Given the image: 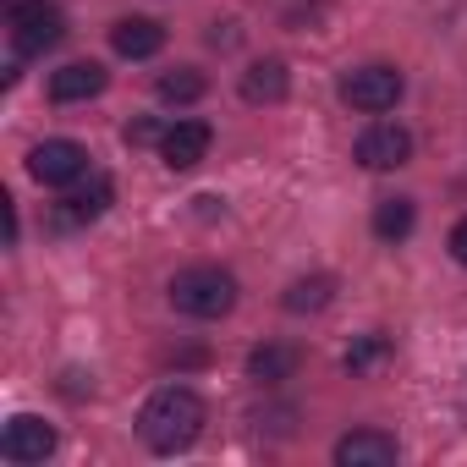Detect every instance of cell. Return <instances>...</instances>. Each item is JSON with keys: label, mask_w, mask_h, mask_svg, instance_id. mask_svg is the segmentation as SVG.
Listing matches in <instances>:
<instances>
[{"label": "cell", "mask_w": 467, "mask_h": 467, "mask_svg": "<svg viewBox=\"0 0 467 467\" xmlns=\"http://www.w3.org/2000/svg\"><path fill=\"white\" fill-rule=\"evenodd\" d=\"M138 434H143V445L160 451V456L187 451V445L203 434V396L187 390V385H160V390L143 401V412H138Z\"/></svg>", "instance_id": "cell-1"}, {"label": "cell", "mask_w": 467, "mask_h": 467, "mask_svg": "<svg viewBox=\"0 0 467 467\" xmlns=\"http://www.w3.org/2000/svg\"><path fill=\"white\" fill-rule=\"evenodd\" d=\"M171 308L187 319H225L237 308V275H225L214 265H192L171 281Z\"/></svg>", "instance_id": "cell-2"}, {"label": "cell", "mask_w": 467, "mask_h": 467, "mask_svg": "<svg viewBox=\"0 0 467 467\" xmlns=\"http://www.w3.org/2000/svg\"><path fill=\"white\" fill-rule=\"evenodd\" d=\"M401 72L396 67H358V72H347L341 78V99L352 105V110H368V116H379V110H396V99H401Z\"/></svg>", "instance_id": "cell-3"}, {"label": "cell", "mask_w": 467, "mask_h": 467, "mask_svg": "<svg viewBox=\"0 0 467 467\" xmlns=\"http://www.w3.org/2000/svg\"><path fill=\"white\" fill-rule=\"evenodd\" d=\"M28 176L45 182V187H72L88 176V149L72 143V138H45L34 154H28Z\"/></svg>", "instance_id": "cell-4"}, {"label": "cell", "mask_w": 467, "mask_h": 467, "mask_svg": "<svg viewBox=\"0 0 467 467\" xmlns=\"http://www.w3.org/2000/svg\"><path fill=\"white\" fill-rule=\"evenodd\" d=\"M50 451H56V429H50L45 418H34V412H17V418L6 423V434H0V456L17 462V467H34V462H45Z\"/></svg>", "instance_id": "cell-5"}, {"label": "cell", "mask_w": 467, "mask_h": 467, "mask_svg": "<svg viewBox=\"0 0 467 467\" xmlns=\"http://www.w3.org/2000/svg\"><path fill=\"white\" fill-rule=\"evenodd\" d=\"M407 160H412V132L396 127V121H374L358 138V165H368V171H396Z\"/></svg>", "instance_id": "cell-6"}, {"label": "cell", "mask_w": 467, "mask_h": 467, "mask_svg": "<svg viewBox=\"0 0 467 467\" xmlns=\"http://www.w3.org/2000/svg\"><path fill=\"white\" fill-rule=\"evenodd\" d=\"M396 456H401V445L385 429H352V434L336 440V462L341 467H390Z\"/></svg>", "instance_id": "cell-7"}, {"label": "cell", "mask_w": 467, "mask_h": 467, "mask_svg": "<svg viewBox=\"0 0 467 467\" xmlns=\"http://www.w3.org/2000/svg\"><path fill=\"white\" fill-rule=\"evenodd\" d=\"M209 121H176V127H165V138H160V160L171 165V171H192V165H203V154H209Z\"/></svg>", "instance_id": "cell-8"}, {"label": "cell", "mask_w": 467, "mask_h": 467, "mask_svg": "<svg viewBox=\"0 0 467 467\" xmlns=\"http://www.w3.org/2000/svg\"><path fill=\"white\" fill-rule=\"evenodd\" d=\"M56 45H61V12H56V0L39 6V12H28V17H12V50L17 56H45Z\"/></svg>", "instance_id": "cell-9"}, {"label": "cell", "mask_w": 467, "mask_h": 467, "mask_svg": "<svg viewBox=\"0 0 467 467\" xmlns=\"http://www.w3.org/2000/svg\"><path fill=\"white\" fill-rule=\"evenodd\" d=\"M105 83H110V72L99 61H67L61 72H50V99L56 105H78V99L105 94Z\"/></svg>", "instance_id": "cell-10"}, {"label": "cell", "mask_w": 467, "mask_h": 467, "mask_svg": "<svg viewBox=\"0 0 467 467\" xmlns=\"http://www.w3.org/2000/svg\"><path fill=\"white\" fill-rule=\"evenodd\" d=\"M110 45H116V56H127V61H149V56H160L165 28H160L154 17H121V23L110 28Z\"/></svg>", "instance_id": "cell-11"}, {"label": "cell", "mask_w": 467, "mask_h": 467, "mask_svg": "<svg viewBox=\"0 0 467 467\" xmlns=\"http://www.w3.org/2000/svg\"><path fill=\"white\" fill-rule=\"evenodd\" d=\"M286 88H292L286 61H254V67L243 72V99H248V105H281Z\"/></svg>", "instance_id": "cell-12"}, {"label": "cell", "mask_w": 467, "mask_h": 467, "mask_svg": "<svg viewBox=\"0 0 467 467\" xmlns=\"http://www.w3.org/2000/svg\"><path fill=\"white\" fill-rule=\"evenodd\" d=\"M110 198H116V187H110L105 176H94L88 187H78V192L61 203V225H88V220H99V214L110 209Z\"/></svg>", "instance_id": "cell-13"}, {"label": "cell", "mask_w": 467, "mask_h": 467, "mask_svg": "<svg viewBox=\"0 0 467 467\" xmlns=\"http://www.w3.org/2000/svg\"><path fill=\"white\" fill-rule=\"evenodd\" d=\"M297 374V347H254L248 352V379L259 385H281Z\"/></svg>", "instance_id": "cell-14"}, {"label": "cell", "mask_w": 467, "mask_h": 467, "mask_svg": "<svg viewBox=\"0 0 467 467\" xmlns=\"http://www.w3.org/2000/svg\"><path fill=\"white\" fill-rule=\"evenodd\" d=\"M330 297H336V275H303V281H292L286 286V314H319V308H330Z\"/></svg>", "instance_id": "cell-15"}, {"label": "cell", "mask_w": 467, "mask_h": 467, "mask_svg": "<svg viewBox=\"0 0 467 467\" xmlns=\"http://www.w3.org/2000/svg\"><path fill=\"white\" fill-rule=\"evenodd\" d=\"M412 220H418L412 198H379L374 203V237L379 243H401L407 231H412Z\"/></svg>", "instance_id": "cell-16"}, {"label": "cell", "mask_w": 467, "mask_h": 467, "mask_svg": "<svg viewBox=\"0 0 467 467\" xmlns=\"http://www.w3.org/2000/svg\"><path fill=\"white\" fill-rule=\"evenodd\" d=\"M198 94H203V72H192V67H176V72L160 78V99L165 105H192Z\"/></svg>", "instance_id": "cell-17"}, {"label": "cell", "mask_w": 467, "mask_h": 467, "mask_svg": "<svg viewBox=\"0 0 467 467\" xmlns=\"http://www.w3.org/2000/svg\"><path fill=\"white\" fill-rule=\"evenodd\" d=\"M379 358H385V336H363V341L347 352V368H352V374H363V368H368V363H379Z\"/></svg>", "instance_id": "cell-18"}, {"label": "cell", "mask_w": 467, "mask_h": 467, "mask_svg": "<svg viewBox=\"0 0 467 467\" xmlns=\"http://www.w3.org/2000/svg\"><path fill=\"white\" fill-rule=\"evenodd\" d=\"M154 138H165L154 121H132V127H127V143H154Z\"/></svg>", "instance_id": "cell-19"}, {"label": "cell", "mask_w": 467, "mask_h": 467, "mask_svg": "<svg viewBox=\"0 0 467 467\" xmlns=\"http://www.w3.org/2000/svg\"><path fill=\"white\" fill-rule=\"evenodd\" d=\"M451 259L467 265V220H456V231H451Z\"/></svg>", "instance_id": "cell-20"}, {"label": "cell", "mask_w": 467, "mask_h": 467, "mask_svg": "<svg viewBox=\"0 0 467 467\" xmlns=\"http://www.w3.org/2000/svg\"><path fill=\"white\" fill-rule=\"evenodd\" d=\"M39 6H50V0H6V23H12V17H28V12H39Z\"/></svg>", "instance_id": "cell-21"}]
</instances>
